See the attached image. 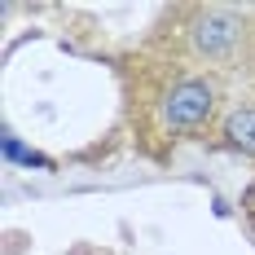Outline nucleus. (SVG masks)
Instances as JSON below:
<instances>
[{
	"mask_svg": "<svg viewBox=\"0 0 255 255\" xmlns=\"http://www.w3.org/2000/svg\"><path fill=\"white\" fill-rule=\"evenodd\" d=\"M207 110H211V88L198 84V79H189V84H180L176 93H172V102H167V124L172 128H194L207 119Z\"/></svg>",
	"mask_w": 255,
	"mask_h": 255,
	"instance_id": "1",
	"label": "nucleus"
},
{
	"mask_svg": "<svg viewBox=\"0 0 255 255\" xmlns=\"http://www.w3.org/2000/svg\"><path fill=\"white\" fill-rule=\"evenodd\" d=\"M233 35H238V22H233L229 13H211V18H203V26H198V44H203L207 53H225L233 44Z\"/></svg>",
	"mask_w": 255,
	"mask_h": 255,
	"instance_id": "2",
	"label": "nucleus"
},
{
	"mask_svg": "<svg viewBox=\"0 0 255 255\" xmlns=\"http://www.w3.org/2000/svg\"><path fill=\"white\" fill-rule=\"evenodd\" d=\"M225 136H229V145H238V150L255 154V110H238V115H229Z\"/></svg>",
	"mask_w": 255,
	"mask_h": 255,
	"instance_id": "3",
	"label": "nucleus"
}]
</instances>
